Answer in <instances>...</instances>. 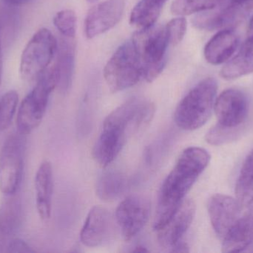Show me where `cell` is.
<instances>
[{"label":"cell","instance_id":"cell-1","mask_svg":"<svg viewBox=\"0 0 253 253\" xmlns=\"http://www.w3.org/2000/svg\"><path fill=\"white\" fill-rule=\"evenodd\" d=\"M154 113V104L138 97L116 108L105 119L95 143V161L101 167H107L115 160L128 139L150 123Z\"/></svg>","mask_w":253,"mask_h":253},{"label":"cell","instance_id":"cell-2","mask_svg":"<svg viewBox=\"0 0 253 253\" xmlns=\"http://www.w3.org/2000/svg\"><path fill=\"white\" fill-rule=\"evenodd\" d=\"M210 161L209 153L200 147H189L180 154L161 188L155 230L166 224L173 215Z\"/></svg>","mask_w":253,"mask_h":253},{"label":"cell","instance_id":"cell-3","mask_svg":"<svg viewBox=\"0 0 253 253\" xmlns=\"http://www.w3.org/2000/svg\"><path fill=\"white\" fill-rule=\"evenodd\" d=\"M218 83L208 77L198 83L181 100L175 109L174 119L178 127L193 131L208 122L214 109Z\"/></svg>","mask_w":253,"mask_h":253},{"label":"cell","instance_id":"cell-4","mask_svg":"<svg viewBox=\"0 0 253 253\" xmlns=\"http://www.w3.org/2000/svg\"><path fill=\"white\" fill-rule=\"evenodd\" d=\"M54 65L47 68L37 80L33 90L24 98L18 109V132L26 135L37 129L42 121L50 94L57 87Z\"/></svg>","mask_w":253,"mask_h":253},{"label":"cell","instance_id":"cell-5","mask_svg":"<svg viewBox=\"0 0 253 253\" xmlns=\"http://www.w3.org/2000/svg\"><path fill=\"white\" fill-rule=\"evenodd\" d=\"M143 65V77L149 83L156 80L166 65L169 37L166 26L139 30L132 39Z\"/></svg>","mask_w":253,"mask_h":253},{"label":"cell","instance_id":"cell-6","mask_svg":"<svg viewBox=\"0 0 253 253\" xmlns=\"http://www.w3.org/2000/svg\"><path fill=\"white\" fill-rule=\"evenodd\" d=\"M105 82L113 93L135 86L143 77V65L132 40L120 46L104 69Z\"/></svg>","mask_w":253,"mask_h":253},{"label":"cell","instance_id":"cell-7","mask_svg":"<svg viewBox=\"0 0 253 253\" xmlns=\"http://www.w3.org/2000/svg\"><path fill=\"white\" fill-rule=\"evenodd\" d=\"M58 43L47 28H41L27 43L20 62V74L25 81H37L48 68L57 52Z\"/></svg>","mask_w":253,"mask_h":253},{"label":"cell","instance_id":"cell-8","mask_svg":"<svg viewBox=\"0 0 253 253\" xmlns=\"http://www.w3.org/2000/svg\"><path fill=\"white\" fill-rule=\"evenodd\" d=\"M26 139L18 132L9 135L0 150V191L5 196L17 193L24 169Z\"/></svg>","mask_w":253,"mask_h":253},{"label":"cell","instance_id":"cell-9","mask_svg":"<svg viewBox=\"0 0 253 253\" xmlns=\"http://www.w3.org/2000/svg\"><path fill=\"white\" fill-rule=\"evenodd\" d=\"M252 6L253 3H236L223 0L213 9L197 13L192 23L198 29L205 31L230 29L246 17Z\"/></svg>","mask_w":253,"mask_h":253},{"label":"cell","instance_id":"cell-10","mask_svg":"<svg viewBox=\"0 0 253 253\" xmlns=\"http://www.w3.org/2000/svg\"><path fill=\"white\" fill-rule=\"evenodd\" d=\"M151 203L141 195L128 196L120 203L116 220L126 242L133 239L144 228L150 218Z\"/></svg>","mask_w":253,"mask_h":253},{"label":"cell","instance_id":"cell-11","mask_svg":"<svg viewBox=\"0 0 253 253\" xmlns=\"http://www.w3.org/2000/svg\"><path fill=\"white\" fill-rule=\"evenodd\" d=\"M218 124L228 129H240L249 112L248 97L239 89L224 91L214 105Z\"/></svg>","mask_w":253,"mask_h":253},{"label":"cell","instance_id":"cell-12","mask_svg":"<svg viewBox=\"0 0 253 253\" xmlns=\"http://www.w3.org/2000/svg\"><path fill=\"white\" fill-rule=\"evenodd\" d=\"M125 6L124 0H105L92 7L84 20L87 38H93L114 28L123 16Z\"/></svg>","mask_w":253,"mask_h":253},{"label":"cell","instance_id":"cell-13","mask_svg":"<svg viewBox=\"0 0 253 253\" xmlns=\"http://www.w3.org/2000/svg\"><path fill=\"white\" fill-rule=\"evenodd\" d=\"M196 205L191 199H184L171 218L156 230L158 241L163 248H172L180 242L194 219Z\"/></svg>","mask_w":253,"mask_h":253},{"label":"cell","instance_id":"cell-14","mask_svg":"<svg viewBox=\"0 0 253 253\" xmlns=\"http://www.w3.org/2000/svg\"><path fill=\"white\" fill-rule=\"evenodd\" d=\"M242 209L236 199L222 194L213 195L208 201V210L212 228L223 239L240 215Z\"/></svg>","mask_w":253,"mask_h":253},{"label":"cell","instance_id":"cell-15","mask_svg":"<svg viewBox=\"0 0 253 253\" xmlns=\"http://www.w3.org/2000/svg\"><path fill=\"white\" fill-rule=\"evenodd\" d=\"M114 230L113 217L106 208L93 206L84 221L80 240L84 246L96 248L109 239Z\"/></svg>","mask_w":253,"mask_h":253},{"label":"cell","instance_id":"cell-16","mask_svg":"<svg viewBox=\"0 0 253 253\" xmlns=\"http://www.w3.org/2000/svg\"><path fill=\"white\" fill-rule=\"evenodd\" d=\"M222 252H243L253 244V203L222 239Z\"/></svg>","mask_w":253,"mask_h":253},{"label":"cell","instance_id":"cell-17","mask_svg":"<svg viewBox=\"0 0 253 253\" xmlns=\"http://www.w3.org/2000/svg\"><path fill=\"white\" fill-rule=\"evenodd\" d=\"M239 46V36L233 30H221L205 46V59L211 65H221L230 59Z\"/></svg>","mask_w":253,"mask_h":253},{"label":"cell","instance_id":"cell-18","mask_svg":"<svg viewBox=\"0 0 253 253\" xmlns=\"http://www.w3.org/2000/svg\"><path fill=\"white\" fill-rule=\"evenodd\" d=\"M53 178L51 163L45 160L40 164L35 176L36 205L40 218L47 221L51 215Z\"/></svg>","mask_w":253,"mask_h":253},{"label":"cell","instance_id":"cell-19","mask_svg":"<svg viewBox=\"0 0 253 253\" xmlns=\"http://www.w3.org/2000/svg\"><path fill=\"white\" fill-rule=\"evenodd\" d=\"M253 73V34L248 35L234 57L228 60L220 71L224 80H231Z\"/></svg>","mask_w":253,"mask_h":253},{"label":"cell","instance_id":"cell-20","mask_svg":"<svg viewBox=\"0 0 253 253\" xmlns=\"http://www.w3.org/2000/svg\"><path fill=\"white\" fill-rule=\"evenodd\" d=\"M57 60L54 65L57 74V87L65 92L71 87L75 63V47L69 40H61L58 43Z\"/></svg>","mask_w":253,"mask_h":253},{"label":"cell","instance_id":"cell-21","mask_svg":"<svg viewBox=\"0 0 253 253\" xmlns=\"http://www.w3.org/2000/svg\"><path fill=\"white\" fill-rule=\"evenodd\" d=\"M6 197L0 206V234L9 236L15 234L20 228L23 208L17 193Z\"/></svg>","mask_w":253,"mask_h":253},{"label":"cell","instance_id":"cell-22","mask_svg":"<svg viewBox=\"0 0 253 253\" xmlns=\"http://www.w3.org/2000/svg\"><path fill=\"white\" fill-rule=\"evenodd\" d=\"M165 3L163 0H140L131 11V25L140 30L153 26L160 16Z\"/></svg>","mask_w":253,"mask_h":253},{"label":"cell","instance_id":"cell-23","mask_svg":"<svg viewBox=\"0 0 253 253\" xmlns=\"http://www.w3.org/2000/svg\"><path fill=\"white\" fill-rule=\"evenodd\" d=\"M127 184L126 175L117 171H108L98 180L96 193L102 201L113 202L125 193Z\"/></svg>","mask_w":253,"mask_h":253},{"label":"cell","instance_id":"cell-24","mask_svg":"<svg viewBox=\"0 0 253 253\" xmlns=\"http://www.w3.org/2000/svg\"><path fill=\"white\" fill-rule=\"evenodd\" d=\"M236 199L242 209L253 203V150L241 169L236 182Z\"/></svg>","mask_w":253,"mask_h":253},{"label":"cell","instance_id":"cell-25","mask_svg":"<svg viewBox=\"0 0 253 253\" xmlns=\"http://www.w3.org/2000/svg\"><path fill=\"white\" fill-rule=\"evenodd\" d=\"M223 0H174L171 12L179 16L211 10L218 6Z\"/></svg>","mask_w":253,"mask_h":253},{"label":"cell","instance_id":"cell-26","mask_svg":"<svg viewBox=\"0 0 253 253\" xmlns=\"http://www.w3.org/2000/svg\"><path fill=\"white\" fill-rule=\"evenodd\" d=\"M19 95L14 90L4 93L0 98V131L9 128L16 114Z\"/></svg>","mask_w":253,"mask_h":253},{"label":"cell","instance_id":"cell-27","mask_svg":"<svg viewBox=\"0 0 253 253\" xmlns=\"http://www.w3.org/2000/svg\"><path fill=\"white\" fill-rule=\"evenodd\" d=\"M53 24L63 37L72 39L76 36L77 29V16L71 9H65L57 12L53 17Z\"/></svg>","mask_w":253,"mask_h":253},{"label":"cell","instance_id":"cell-28","mask_svg":"<svg viewBox=\"0 0 253 253\" xmlns=\"http://www.w3.org/2000/svg\"><path fill=\"white\" fill-rule=\"evenodd\" d=\"M239 129H228L217 123L206 134L207 142L211 145L218 146L236 139L239 135Z\"/></svg>","mask_w":253,"mask_h":253},{"label":"cell","instance_id":"cell-29","mask_svg":"<svg viewBox=\"0 0 253 253\" xmlns=\"http://www.w3.org/2000/svg\"><path fill=\"white\" fill-rule=\"evenodd\" d=\"M187 27V20L184 16H179L169 21L166 25L169 43L172 46L179 44L185 36Z\"/></svg>","mask_w":253,"mask_h":253},{"label":"cell","instance_id":"cell-30","mask_svg":"<svg viewBox=\"0 0 253 253\" xmlns=\"http://www.w3.org/2000/svg\"><path fill=\"white\" fill-rule=\"evenodd\" d=\"M7 252L9 253H32L35 251L26 242L20 239H14L10 241L7 245Z\"/></svg>","mask_w":253,"mask_h":253},{"label":"cell","instance_id":"cell-31","mask_svg":"<svg viewBox=\"0 0 253 253\" xmlns=\"http://www.w3.org/2000/svg\"><path fill=\"white\" fill-rule=\"evenodd\" d=\"M172 252L174 253H188L190 252L188 245L184 242H178L176 245L172 247Z\"/></svg>","mask_w":253,"mask_h":253},{"label":"cell","instance_id":"cell-32","mask_svg":"<svg viewBox=\"0 0 253 253\" xmlns=\"http://www.w3.org/2000/svg\"><path fill=\"white\" fill-rule=\"evenodd\" d=\"M32 0H1V1L4 4L13 6V7L22 5V4H27V3H29Z\"/></svg>","mask_w":253,"mask_h":253},{"label":"cell","instance_id":"cell-33","mask_svg":"<svg viewBox=\"0 0 253 253\" xmlns=\"http://www.w3.org/2000/svg\"><path fill=\"white\" fill-rule=\"evenodd\" d=\"M1 76H2V55H1V35H0V84L1 82Z\"/></svg>","mask_w":253,"mask_h":253},{"label":"cell","instance_id":"cell-34","mask_svg":"<svg viewBox=\"0 0 253 253\" xmlns=\"http://www.w3.org/2000/svg\"><path fill=\"white\" fill-rule=\"evenodd\" d=\"M251 34H253V16L250 20L248 28V35H251Z\"/></svg>","mask_w":253,"mask_h":253},{"label":"cell","instance_id":"cell-35","mask_svg":"<svg viewBox=\"0 0 253 253\" xmlns=\"http://www.w3.org/2000/svg\"><path fill=\"white\" fill-rule=\"evenodd\" d=\"M132 252L134 253H148L149 251L146 249L143 246H138L135 248V249L134 251H132Z\"/></svg>","mask_w":253,"mask_h":253},{"label":"cell","instance_id":"cell-36","mask_svg":"<svg viewBox=\"0 0 253 253\" xmlns=\"http://www.w3.org/2000/svg\"><path fill=\"white\" fill-rule=\"evenodd\" d=\"M227 1H231V2L236 3H253V0H225Z\"/></svg>","mask_w":253,"mask_h":253},{"label":"cell","instance_id":"cell-37","mask_svg":"<svg viewBox=\"0 0 253 253\" xmlns=\"http://www.w3.org/2000/svg\"><path fill=\"white\" fill-rule=\"evenodd\" d=\"M89 2H95V1H97V0H87Z\"/></svg>","mask_w":253,"mask_h":253},{"label":"cell","instance_id":"cell-38","mask_svg":"<svg viewBox=\"0 0 253 253\" xmlns=\"http://www.w3.org/2000/svg\"><path fill=\"white\" fill-rule=\"evenodd\" d=\"M163 1H165V2H166L167 0H163Z\"/></svg>","mask_w":253,"mask_h":253}]
</instances>
